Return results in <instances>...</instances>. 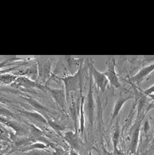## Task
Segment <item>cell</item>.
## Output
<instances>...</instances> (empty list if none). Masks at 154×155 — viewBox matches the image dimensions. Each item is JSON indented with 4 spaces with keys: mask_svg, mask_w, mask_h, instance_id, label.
Instances as JSON below:
<instances>
[{
    "mask_svg": "<svg viewBox=\"0 0 154 155\" xmlns=\"http://www.w3.org/2000/svg\"><path fill=\"white\" fill-rule=\"evenodd\" d=\"M81 70L82 65L80 67L78 71L75 74H73V75L60 78V80H63V82L64 83V88H65V93L67 102L69 101V96H70V93L77 92L79 90L81 89Z\"/></svg>",
    "mask_w": 154,
    "mask_h": 155,
    "instance_id": "cell-1",
    "label": "cell"
},
{
    "mask_svg": "<svg viewBox=\"0 0 154 155\" xmlns=\"http://www.w3.org/2000/svg\"><path fill=\"white\" fill-rule=\"evenodd\" d=\"M115 65L116 61L114 58H111L106 62L107 69L106 71L103 73L106 78L108 79V83H110L111 87L113 88H120L121 87V83L118 79V76L115 71Z\"/></svg>",
    "mask_w": 154,
    "mask_h": 155,
    "instance_id": "cell-2",
    "label": "cell"
},
{
    "mask_svg": "<svg viewBox=\"0 0 154 155\" xmlns=\"http://www.w3.org/2000/svg\"><path fill=\"white\" fill-rule=\"evenodd\" d=\"M51 66L52 61L48 58H41L38 60V81L39 83H44L47 81L51 76Z\"/></svg>",
    "mask_w": 154,
    "mask_h": 155,
    "instance_id": "cell-3",
    "label": "cell"
},
{
    "mask_svg": "<svg viewBox=\"0 0 154 155\" xmlns=\"http://www.w3.org/2000/svg\"><path fill=\"white\" fill-rule=\"evenodd\" d=\"M89 90L88 93L87 97H86V112L87 115L89 122L90 124V128H92L93 126V120H94V111H95V101H94L93 91H92V77L90 74L89 77Z\"/></svg>",
    "mask_w": 154,
    "mask_h": 155,
    "instance_id": "cell-4",
    "label": "cell"
},
{
    "mask_svg": "<svg viewBox=\"0 0 154 155\" xmlns=\"http://www.w3.org/2000/svg\"><path fill=\"white\" fill-rule=\"evenodd\" d=\"M89 65H90V74H92L93 80L95 81V84L97 86L101 92L104 93L108 83V79L106 78L103 73L99 72L97 69L94 67L93 64H89Z\"/></svg>",
    "mask_w": 154,
    "mask_h": 155,
    "instance_id": "cell-5",
    "label": "cell"
},
{
    "mask_svg": "<svg viewBox=\"0 0 154 155\" xmlns=\"http://www.w3.org/2000/svg\"><path fill=\"white\" fill-rule=\"evenodd\" d=\"M48 90L55 101L56 104L61 109H64L67 102L65 90L64 89H54L48 87Z\"/></svg>",
    "mask_w": 154,
    "mask_h": 155,
    "instance_id": "cell-6",
    "label": "cell"
},
{
    "mask_svg": "<svg viewBox=\"0 0 154 155\" xmlns=\"http://www.w3.org/2000/svg\"><path fill=\"white\" fill-rule=\"evenodd\" d=\"M153 71L154 62L152 63V64H149V65L146 66V67H143L136 75H134L133 77H132L131 78H130V80H131L133 83H136L137 84H140V83L144 80V79L146 78L149 74H151Z\"/></svg>",
    "mask_w": 154,
    "mask_h": 155,
    "instance_id": "cell-7",
    "label": "cell"
},
{
    "mask_svg": "<svg viewBox=\"0 0 154 155\" xmlns=\"http://www.w3.org/2000/svg\"><path fill=\"white\" fill-rule=\"evenodd\" d=\"M131 96H121L118 98V100L115 102V104H114V109H113L112 114H111V121H113V120L116 118V117L118 115L121 109H122L124 103L127 101H128L129 99H131Z\"/></svg>",
    "mask_w": 154,
    "mask_h": 155,
    "instance_id": "cell-8",
    "label": "cell"
},
{
    "mask_svg": "<svg viewBox=\"0 0 154 155\" xmlns=\"http://www.w3.org/2000/svg\"><path fill=\"white\" fill-rule=\"evenodd\" d=\"M15 83H17L19 86L26 87V88H41V85L40 83H38L27 77H19L16 79Z\"/></svg>",
    "mask_w": 154,
    "mask_h": 155,
    "instance_id": "cell-9",
    "label": "cell"
},
{
    "mask_svg": "<svg viewBox=\"0 0 154 155\" xmlns=\"http://www.w3.org/2000/svg\"><path fill=\"white\" fill-rule=\"evenodd\" d=\"M139 122L138 125L137 126L136 129L133 131L131 137V145H130V150L133 153H134L137 150V144H138V139H139V134H140V123Z\"/></svg>",
    "mask_w": 154,
    "mask_h": 155,
    "instance_id": "cell-10",
    "label": "cell"
},
{
    "mask_svg": "<svg viewBox=\"0 0 154 155\" xmlns=\"http://www.w3.org/2000/svg\"><path fill=\"white\" fill-rule=\"evenodd\" d=\"M81 102H80V134L82 136L83 135V132H84L85 129V116H84V109H83V106H84V102H85V97L81 95Z\"/></svg>",
    "mask_w": 154,
    "mask_h": 155,
    "instance_id": "cell-11",
    "label": "cell"
},
{
    "mask_svg": "<svg viewBox=\"0 0 154 155\" xmlns=\"http://www.w3.org/2000/svg\"><path fill=\"white\" fill-rule=\"evenodd\" d=\"M119 139H120V129H119V127H117L115 131H114V134H113V138H112V141H113V144H114V152L118 150L117 148V146H118V143H119Z\"/></svg>",
    "mask_w": 154,
    "mask_h": 155,
    "instance_id": "cell-12",
    "label": "cell"
},
{
    "mask_svg": "<svg viewBox=\"0 0 154 155\" xmlns=\"http://www.w3.org/2000/svg\"><path fill=\"white\" fill-rule=\"evenodd\" d=\"M17 77L13 74H4L0 76V81L4 83H11L14 80H16Z\"/></svg>",
    "mask_w": 154,
    "mask_h": 155,
    "instance_id": "cell-13",
    "label": "cell"
},
{
    "mask_svg": "<svg viewBox=\"0 0 154 155\" xmlns=\"http://www.w3.org/2000/svg\"><path fill=\"white\" fill-rule=\"evenodd\" d=\"M48 144H45L44 143H34V144H31V145L29 146V147H27L26 149H25V150H44L45 148H48Z\"/></svg>",
    "mask_w": 154,
    "mask_h": 155,
    "instance_id": "cell-14",
    "label": "cell"
},
{
    "mask_svg": "<svg viewBox=\"0 0 154 155\" xmlns=\"http://www.w3.org/2000/svg\"><path fill=\"white\" fill-rule=\"evenodd\" d=\"M141 92H143L144 94H146V93H149V94H151V93H154V85L150 87L149 88L146 89L145 90H140Z\"/></svg>",
    "mask_w": 154,
    "mask_h": 155,
    "instance_id": "cell-15",
    "label": "cell"
},
{
    "mask_svg": "<svg viewBox=\"0 0 154 155\" xmlns=\"http://www.w3.org/2000/svg\"><path fill=\"white\" fill-rule=\"evenodd\" d=\"M70 155H80V154H79L78 153H76V152L73 149H72V150H70Z\"/></svg>",
    "mask_w": 154,
    "mask_h": 155,
    "instance_id": "cell-16",
    "label": "cell"
},
{
    "mask_svg": "<svg viewBox=\"0 0 154 155\" xmlns=\"http://www.w3.org/2000/svg\"><path fill=\"white\" fill-rule=\"evenodd\" d=\"M146 96H149V98H150L151 99H152V100L154 101V93H151V94H149V93H146Z\"/></svg>",
    "mask_w": 154,
    "mask_h": 155,
    "instance_id": "cell-17",
    "label": "cell"
},
{
    "mask_svg": "<svg viewBox=\"0 0 154 155\" xmlns=\"http://www.w3.org/2000/svg\"><path fill=\"white\" fill-rule=\"evenodd\" d=\"M114 153H115V154H116V155H124V154H123L122 152L120 151L119 150H117L116 151L114 152Z\"/></svg>",
    "mask_w": 154,
    "mask_h": 155,
    "instance_id": "cell-18",
    "label": "cell"
},
{
    "mask_svg": "<svg viewBox=\"0 0 154 155\" xmlns=\"http://www.w3.org/2000/svg\"><path fill=\"white\" fill-rule=\"evenodd\" d=\"M89 155H92V152H89Z\"/></svg>",
    "mask_w": 154,
    "mask_h": 155,
    "instance_id": "cell-19",
    "label": "cell"
}]
</instances>
